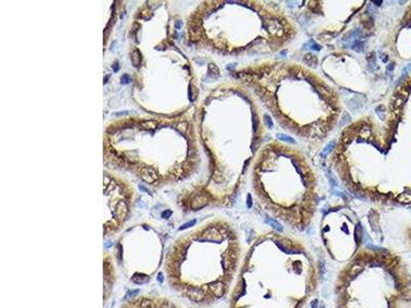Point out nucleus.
Masks as SVG:
<instances>
[{"label": "nucleus", "mask_w": 411, "mask_h": 308, "mask_svg": "<svg viewBox=\"0 0 411 308\" xmlns=\"http://www.w3.org/2000/svg\"><path fill=\"white\" fill-rule=\"evenodd\" d=\"M140 176H141V179L143 181H145L146 183H149V184H152V183H154L157 180L156 172L153 169H151V167H143V169H141L140 170Z\"/></svg>", "instance_id": "5"}, {"label": "nucleus", "mask_w": 411, "mask_h": 308, "mask_svg": "<svg viewBox=\"0 0 411 308\" xmlns=\"http://www.w3.org/2000/svg\"><path fill=\"white\" fill-rule=\"evenodd\" d=\"M369 223H370L372 230L374 232H379L380 231V228H379V224H378V214L376 213L375 211H371L369 213Z\"/></svg>", "instance_id": "7"}, {"label": "nucleus", "mask_w": 411, "mask_h": 308, "mask_svg": "<svg viewBox=\"0 0 411 308\" xmlns=\"http://www.w3.org/2000/svg\"><path fill=\"white\" fill-rule=\"evenodd\" d=\"M373 3H376V5L378 6V5L381 4V1H373Z\"/></svg>", "instance_id": "40"}, {"label": "nucleus", "mask_w": 411, "mask_h": 308, "mask_svg": "<svg viewBox=\"0 0 411 308\" xmlns=\"http://www.w3.org/2000/svg\"><path fill=\"white\" fill-rule=\"evenodd\" d=\"M394 66H395V64H394V63L390 64L389 66H387V70H390V71H393V69H394Z\"/></svg>", "instance_id": "38"}, {"label": "nucleus", "mask_w": 411, "mask_h": 308, "mask_svg": "<svg viewBox=\"0 0 411 308\" xmlns=\"http://www.w3.org/2000/svg\"><path fill=\"white\" fill-rule=\"evenodd\" d=\"M350 115H348L347 113H343L342 118H341V121H340V125H344L345 123L350 121Z\"/></svg>", "instance_id": "26"}, {"label": "nucleus", "mask_w": 411, "mask_h": 308, "mask_svg": "<svg viewBox=\"0 0 411 308\" xmlns=\"http://www.w3.org/2000/svg\"><path fill=\"white\" fill-rule=\"evenodd\" d=\"M363 25L365 26L366 28H371L373 26V22H372V19H368V20H364Z\"/></svg>", "instance_id": "29"}, {"label": "nucleus", "mask_w": 411, "mask_h": 308, "mask_svg": "<svg viewBox=\"0 0 411 308\" xmlns=\"http://www.w3.org/2000/svg\"><path fill=\"white\" fill-rule=\"evenodd\" d=\"M367 61L369 62V64L373 63L375 65V53H370L367 56Z\"/></svg>", "instance_id": "28"}, {"label": "nucleus", "mask_w": 411, "mask_h": 308, "mask_svg": "<svg viewBox=\"0 0 411 308\" xmlns=\"http://www.w3.org/2000/svg\"><path fill=\"white\" fill-rule=\"evenodd\" d=\"M398 201L402 203H411V192H404L398 196Z\"/></svg>", "instance_id": "15"}, {"label": "nucleus", "mask_w": 411, "mask_h": 308, "mask_svg": "<svg viewBox=\"0 0 411 308\" xmlns=\"http://www.w3.org/2000/svg\"><path fill=\"white\" fill-rule=\"evenodd\" d=\"M311 47L313 48V50H321V46H319L318 43H316V42H313V45H311Z\"/></svg>", "instance_id": "35"}, {"label": "nucleus", "mask_w": 411, "mask_h": 308, "mask_svg": "<svg viewBox=\"0 0 411 308\" xmlns=\"http://www.w3.org/2000/svg\"><path fill=\"white\" fill-rule=\"evenodd\" d=\"M303 61L305 62L306 65H308L309 67L314 68V67H317V65H318V57L314 56V53H306L303 58Z\"/></svg>", "instance_id": "11"}, {"label": "nucleus", "mask_w": 411, "mask_h": 308, "mask_svg": "<svg viewBox=\"0 0 411 308\" xmlns=\"http://www.w3.org/2000/svg\"><path fill=\"white\" fill-rule=\"evenodd\" d=\"M408 95H409V90H408L407 89H404L400 90V92L394 97V100L392 101V108H393V109L396 110V109L401 108L402 106L404 105V103L406 102V100L408 98Z\"/></svg>", "instance_id": "4"}, {"label": "nucleus", "mask_w": 411, "mask_h": 308, "mask_svg": "<svg viewBox=\"0 0 411 308\" xmlns=\"http://www.w3.org/2000/svg\"><path fill=\"white\" fill-rule=\"evenodd\" d=\"M347 106L352 111H356V110H359L361 107H362V103L358 102V99H356V98H353V99H350L347 102Z\"/></svg>", "instance_id": "14"}, {"label": "nucleus", "mask_w": 411, "mask_h": 308, "mask_svg": "<svg viewBox=\"0 0 411 308\" xmlns=\"http://www.w3.org/2000/svg\"><path fill=\"white\" fill-rule=\"evenodd\" d=\"M139 188H140V190H142V191H145V192H147V193H149L150 195H151V192H150L149 190H147L146 188H144V187H142V186H139Z\"/></svg>", "instance_id": "37"}, {"label": "nucleus", "mask_w": 411, "mask_h": 308, "mask_svg": "<svg viewBox=\"0 0 411 308\" xmlns=\"http://www.w3.org/2000/svg\"><path fill=\"white\" fill-rule=\"evenodd\" d=\"M379 58H380L382 60V62H384V63H386V62L389 60V56H386V53H380V55H379Z\"/></svg>", "instance_id": "34"}, {"label": "nucleus", "mask_w": 411, "mask_h": 308, "mask_svg": "<svg viewBox=\"0 0 411 308\" xmlns=\"http://www.w3.org/2000/svg\"><path fill=\"white\" fill-rule=\"evenodd\" d=\"M320 308H326V307H324V306H322V307H320Z\"/></svg>", "instance_id": "41"}, {"label": "nucleus", "mask_w": 411, "mask_h": 308, "mask_svg": "<svg viewBox=\"0 0 411 308\" xmlns=\"http://www.w3.org/2000/svg\"><path fill=\"white\" fill-rule=\"evenodd\" d=\"M157 280H158V283H163V273L162 272H159L157 274Z\"/></svg>", "instance_id": "36"}, {"label": "nucleus", "mask_w": 411, "mask_h": 308, "mask_svg": "<svg viewBox=\"0 0 411 308\" xmlns=\"http://www.w3.org/2000/svg\"><path fill=\"white\" fill-rule=\"evenodd\" d=\"M209 289L217 298L222 297L225 293V284L223 283H221V281L209 284Z\"/></svg>", "instance_id": "6"}, {"label": "nucleus", "mask_w": 411, "mask_h": 308, "mask_svg": "<svg viewBox=\"0 0 411 308\" xmlns=\"http://www.w3.org/2000/svg\"><path fill=\"white\" fill-rule=\"evenodd\" d=\"M333 147H334V142H331L330 144H328V146L325 147V149L323 150V154H324V155L328 154L329 152L333 149Z\"/></svg>", "instance_id": "27"}, {"label": "nucleus", "mask_w": 411, "mask_h": 308, "mask_svg": "<svg viewBox=\"0 0 411 308\" xmlns=\"http://www.w3.org/2000/svg\"><path fill=\"white\" fill-rule=\"evenodd\" d=\"M265 223H267L268 225H270V226H271L274 229L277 230V231H279V232L283 231V226L277 221V220H275L272 218H266V219H265Z\"/></svg>", "instance_id": "13"}, {"label": "nucleus", "mask_w": 411, "mask_h": 308, "mask_svg": "<svg viewBox=\"0 0 411 308\" xmlns=\"http://www.w3.org/2000/svg\"><path fill=\"white\" fill-rule=\"evenodd\" d=\"M139 290H133V291H129L127 292V296H126V299H133V298H135V297L137 296L138 294H139Z\"/></svg>", "instance_id": "25"}, {"label": "nucleus", "mask_w": 411, "mask_h": 308, "mask_svg": "<svg viewBox=\"0 0 411 308\" xmlns=\"http://www.w3.org/2000/svg\"><path fill=\"white\" fill-rule=\"evenodd\" d=\"M131 280L136 284H145L149 281V276L143 273H135L131 277Z\"/></svg>", "instance_id": "9"}, {"label": "nucleus", "mask_w": 411, "mask_h": 308, "mask_svg": "<svg viewBox=\"0 0 411 308\" xmlns=\"http://www.w3.org/2000/svg\"><path fill=\"white\" fill-rule=\"evenodd\" d=\"M264 122H265V125H266L268 128H272V126H274V122H272L271 117L267 114L264 115Z\"/></svg>", "instance_id": "24"}, {"label": "nucleus", "mask_w": 411, "mask_h": 308, "mask_svg": "<svg viewBox=\"0 0 411 308\" xmlns=\"http://www.w3.org/2000/svg\"><path fill=\"white\" fill-rule=\"evenodd\" d=\"M210 200V196L207 193H196L190 201V208L194 211L205 208Z\"/></svg>", "instance_id": "2"}, {"label": "nucleus", "mask_w": 411, "mask_h": 308, "mask_svg": "<svg viewBox=\"0 0 411 308\" xmlns=\"http://www.w3.org/2000/svg\"><path fill=\"white\" fill-rule=\"evenodd\" d=\"M140 125H141L143 128L154 129V128H156L158 123L154 120H146V121H142V122L140 123Z\"/></svg>", "instance_id": "16"}, {"label": "nucleus", "mask_w": 411, "mask_h": 308, "mask_svg": "<svg viewBox=\"0 0 411 308\" xmlns=\"http://www.w3.org/2000/svg\"><path fill=\"white\" fill-rule=\"evenodd\" d=\"M138 308H156V303L151 299L144 298L139 302V307Z\"/></svg>", "instance_id": "12"}, {"label": "nucleus", "mask_w": 411, "mask_h": 308, "mask_svg": "<svg viewBox=\"0 0 411 308\" xmlns=\"http://www.w3.org/2000/svg\"><path fill=\"white\" fill-rule=\"evenodd\" d=\"M252 204H253V203H252V196L248 194V196H247V206L250 209L252 208Z\"/></svg>", "instance_id": "32"}, {"label": "nucleus", "mask_w": 411, "mask_h": 308, "mask_svg": "<svg viewBox=\"0 0 411 308\" xmlns=\"http://www.w3.org/2000/svg\"><path fill=\"white\" fill-rule=\"evenodd\" d=\"M369 265L371 267H380V266L384 265V261L383 259H371L369 261Z\"/></svg>", "instance_id": "19"}, {"label": "nucleus", "mask_w": 411, "mask_h": 308, "mask_svg": "<svg viewBox=\"0 0 411 308\" xmlns=\"http://www.w3.org/2000/svg\"><path fill=\"white\" fill-rule=\"evenodd\" d=\"M132 59H133V62H134V65H135V66H138V62H140V53H139V50H134V53H133V55H132Z\"/></svg>", "instance_id": "22"}, {"label": "nucleus", "mask_w": 411, "mask_h": 308, "mask_svg": "<svg viewBox=\"0 0 411 308\" xmlns=\"http://www.w3.org/2000/svg\"><path fill=\"white\" fill-rule=\"evenodd\" d=\"M208 68H209V74L211 76H213V77L219 76V69H218V67L216 66L215 64L210 63L209 66H208Z\"/></svg>", "instance_id": "18"}, {"label": "nucleus", "mask_w": 411, "mask_h": 308, "mask_svg": "<svg viewBox=\"0 0 411 308\" xmlns=\"http://www.w3.org/2000/svg\"><path fill=\"white\" fill-rule=\"evenodd\" d=\"M183 293L189 300L193 302H202L206 300V293L202 290H201L197 287L190 286V284H184L183 287Z\"/></svg>", "instance_id": "1"}, {"label": "nucleus", "mask_w": 411, "mask_h": 308, "mask_svg": "<svg viewBox=\"0 0 411 308\" xmlns=\"http://www.w3.org/2000/svg\"><path fill=\"white\" fill-rule=\"evenodd\" d=\"M311 308H319V301L314 299V301L311 302Z\"/></svg>", "instance_id": "33"}, {"label": "nucleus", "mask_w": 411, "mask_h": 308, "mask_svg": "<svg viewBox=\"0 0 411 308\" xmlns=\"http://www.w3.org/2000/svg\"><path fill=\"white\" fill-rule=\"evenodd\" d=\"M127 203H124V201H120V203H118V204L116 206V209H115L116 219L123 220V219H124V217L127 216Z\"/></svg>", "instance_id": "8"}, {"label": "nucleus", "mask_w": 411, "mask_h": 308, "mask_svg": "<svg viewBox=\"0 0 411 308\" xmlns=\"http://www.w3.org/2000/svg\"><path fill=\"white\" fill-rule=\"evenodd\" d=\"M363 236H364V229H363V226L361 225V223L359 222V223L356 225V228H355V239H356V242H357L358 245L362 244Z\"/></svg>", "instance_id": "10"}, {"label": "nucleus", "mask_w": 411, "mask_h": 308, "mask_svg": "<svg viewBox=\"0 0 411 308\" xmlns=\"http://www.w3.org/2000/svg\"><path fill=\"white\" fill-rule=\"evenodd\" d=\"M196 223V220H191V221H189V222H187V223L185 224H183L182 226L179 227V231H181V230H185L187 228H189V227H191V226H193L194 224Z\"/></svg>", "instance_id": "23"}, {"label": "nucleus", "mask_w": 411, "mask_h": 308, "mask_svg": "<svg viewBox=\"0 0 411 308\" xmlns=\"http://www.w3.org/2000/svg\"><path fill=\"white\" fill-rule=\"evenodd\" d=\"M352 48H353V50L357 51V53H361V51H363V50H364V43L360 40H356L355 42H353Z\"/></svg>", "instance_id": "20"}, {"label": "nucleus", "mask_w": 411, "mask_h": 308, "mask_svg": "<svg viewBox=\"0 0 411 308\" xmlns=\"http://www.w3.org/2000/svg\"><path fill=\"white\" fill-rule=\"evenodd\" d=\"M278 138L282 140L283 142H287V143H295V140L291 138L290 136H286V135H278Z\"/></svg>", "instance_id": "21"}, {"label": "nucleus", "mask_w": 411, "mask_h": 308, "mask_svg": "<svg viewBox=\"0 0 411 308\" xmlns=\"http://www.w3.org/2000/svg\"><path fill=\"white\" fill-rule=\"evenodd\" d=\"M131 81V79H130V76L127 74H124L123 75V77H121V83L123 84H127V83H129V82Z\"/></svg>", "instance_id": "30"}, {"label": "nucleus", "mask_w": 411, "mask_h": 308, "mask_svg": "<svg viewBox=\"0 0 411 308\" xmlns=\"http://www.w3.org/2000/svg\"><path fill=\"white\" fill-rule=\"evenodd\" d=\"M404 70H405V71H410V70H411V63H410V64H408L407 66L404 68Z\"/></svg>", "instance_id": "39"}, {"label": "nucleus", "mask_w": 411, "mask_h": 308, "mask_svg": "<svg viewBox=\"0 0 411 308\" xmlns=\"http://www.w3.org/2000/svg\"><path fill=\"white\" fill-rule=\"evenodd\" d=\"M196 239L199 240V242H219L222 240V237L220 236V234L218 233V231L214 228V227H211V228L206 229L204 233L201 234V236L196 237Z\"/></svg>", "instance_id": "3"}, {"label": "nucleus", "mask_w": 411, "mask_h": 308, "mask_svg": "<svg viewBox=\"0 0 411 308\" xmlns=\"http://www.w3.org/2000/svg\"><path fill=\"white\" fill-rule=\"evenodd\" d=\"M233 265H235L233 259H231L230 257L229 258H224L222 260V266L224 267L225 270H229V269H231L233 267Z\"/></svg>", "instance_id": "17"}, {"label": "nucleus", "mask_w": 411, "mask_h": 308, "mask_svg": "<svg viewBox=\"0 0 411 308\" xmlns=\"http://www.w3.org/2000/svg\"><path fill=\"white\" fill-rule=\"evenodd\" d=\"M171 215H172V211L171 209H166L165 212L163 213V218H165V219H168V218H170L171 217Z\"/></svg>", "instance_id": "31"}]
</instances>
